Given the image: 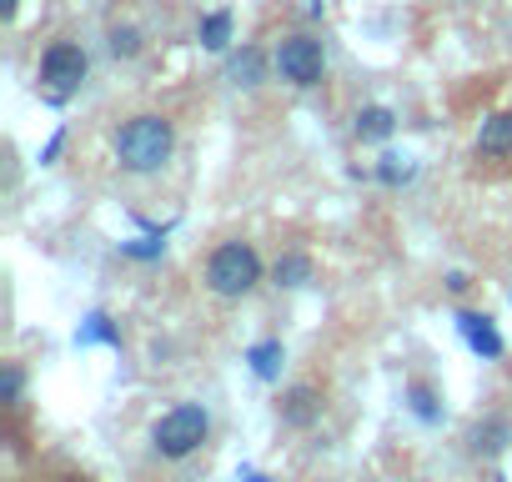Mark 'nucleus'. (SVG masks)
I'll return each mask as SVG.
<instances>
[{
  "label": "nucleus",
  "mask_w": 512,
  "mask_h": 482,
  "mask_svg": "<svg viewBox=\"0 0 512 482\" xmlns=\"http://www.w3.org/2000/svg\"><path fill=\"white\" fill-rule=\"evenodd\" d=\"M236 482H277V477H267V472H251V467H246V472H236Z\"/></svg>",
  "instance_id": "23"
},
{
  "label": "nucleus",
  "mask_w": 512,
  "mask_h": 482,
  "mask_svg": "<svg viewBox=\"0 0 512 482\" xmlns=\"http://www.w3.org/2000/svg\"><path fill=\"white\" fill-rule=\"evenodd\" d=\"M106 51H111L116 61H136V56L146 51V41H141L136 26H111V31H106Z\"/></svg>",
  "instance_id": "19"
},
{
  "label": "nucleus",
  "mask_w": 512,
  "mask_h": 482,
  "mask_svg": "<svg viewBox=\"0 0 512 482\" xmlns=\"http://www.w3.org/2000/svg\"><path fill=\"white\" fill-rule=\"evenodd\" d=\"M442 287H447V292H452V297H462V292H467V287H472V277H467V272H462V267H452V272H447V277H442Z\"/></svg>",
  "instance_id": "21"
},
{
  "label": "nucleus",
  "mask_w": 512,
  "mask_h": 482,
  "mask_svg": "<svg viewBox=\"0 0 512 482\" xmlns=\"http://www.w3.org/2000/svg\"><path fill=\"white\" fill-rule=\"evenodd\" d=\"M312 272H317V267H312V257H307V252H282V257H277V267H272V282H277V287H287V292H297V287H307V282H312Z\"/></svg>",
  "instance_id": "16"
},
{
  "label": "nucleus",
  "mask_w": 512,
  "mask_h": 482,
  "mask_svg": "<svg viewBox=\"0 0 512 482\" xmlns=\"http://www.w3.org/2000/svg\"><path fill=\"white\" fill-rule=\"evenodd\" d=\"M206 437H211V417H206L201 402H176V407L161 412L156 427H151V447H156L166 462H181V457L201 452Z\"/></svg>",
  "instance_id": "3"
},
{
  "label": "nucleus",
  "mask_w": 512,
  "mask_h": 482,
  "mask_svg": "<svg viewBox=\"0 0 512 482\" xmlns=\"http://www.w3.org/2000/svg\"><path fill=\"white\" fill-rule=\"evenodd\" d=\"M226 81L231 86H262L267 81V56L256 46H241V51H226Z\"/></svg>",
  "instance_id": "10"
},
{
  "label": "nucleus",
  "mask_w": 512,
  "mask_h": 482,
  "mask_svg": "<svg viewBox=\"0 0 512 482\" xmlns=\"http://www.w3.org/2000/svg\"><path fill=\"white\" fill-rule=\"evenodd\" d=\"M277 417H282L287 427H312V422L322 417V392H317L312 382L287 387V392L277 397Z\"/></svg>",
  "instance_id": "7"
},
{
  "label": "nucleus",
  "mask_w": 512,
  "mask_h": 482,
  "mask_svg": "<svg viewBox=\"0 0 512 482\" xmlns=\"http://www.w3.org/2000/svg\"><path fill=\"white\" fill-rule=\"evenodd\" d=\"M397 131V111L392 106H362L357 121H352V136L357 141H387Z\"/></svg>",
  "instance_id": "14"
},
{
  "label": "nucleus",
  "mask_w": 512,
  "mask_h": 482,
  "mask_svg": "<svg viewBox=\"0 0 512 482\" xmlns=\"http://www.w3.org/2000/svg\"><path fill=\"white\" fill-rule=\"evenodd\" d=\"M121 257H131V262H161L166 257V231H146V236L121 241Z\"/></svg>",
  "instance_id": "18"
},
{
  "label": "nucleus",
  "mask_w": 512,
  "mask_h": 482,
  "mask_svg": "<svg viewBox=\"0 0 512 482\" xmlns=\"http://www.w3.org/2000/svg\"><path fill=\"white\" fill-rule=\"evenodd\" d=\"M457 337L482 362H502L507 357V342H502V332H497V322L487 312H457Z\"/></svg>",
  "instance_id": "6"
},
{
  "label": "nucleus",
  "mask_w": 512,
  "mask_h": 482,
  "mask_svg": "<svg viewBox=\"0 0 512 482\" xmlns=\"http://www.w3.org/2000/svg\"><path fill=\"white\" fill-rule=\"evenodd\" d=\"M76 347H121V327L106 312H86V322L76 327Z\"/></svg>",
  "instance_id": "17"
},
{
  "label": "nucleus",
  "mask_w": 512,
  "mask_h": 482,
  "mask_svg": "<svg viewBox=\"0 0 512 482\" xmlns=\"http://www.w3.org/2000/svg\"><path fill=\"white\" fill-rule=\"evenodd\" d=\"M272 66H277V76H282L287 86H297V91H312V86H322V81H327V51H322V41H317V36H307V31L282 36V41H277Z\"/></svg>",
  "instance_id": "5"
},
{
  "label": "nucleus",
  "mask_w": 512,
  "mask_h": 482,
  "mask_svg": "<svg viewBox=\"0 0 512 482\" xmlns=\"http://www.w3.org/2000/svg\"><path fill=\"white\" fill-rule=\"evenodd\" d=\"M91 76V56L76 46V41H51L46 56H41V86H46V101L51 106H66Z\"/></svg>",
  "instance_id": "4"
},
{
  "label": "nucleus",
  "mask_w": 512,
  "mask_h": 482,
  "mask_svg": "<svg viewBox=\"0 0 512 482\" xmlns=\"http://www.w3.org/2000/svg\"><path fill=\"white\" fill-rule=\"evenodd\" d=\"M21 392H26V372H21V362H6V367H0V402L16 407Z\"/></svg>",
  "instance_id": "20"
},
{
  "label": "nucleus",
  "mask_w": 512,
  "mask_h": 482,
  "mask_svg": "<svg viewBox=\"0 0 512 482\" xmlns=\"http://www.w3.org/2000/svg\"><path fill=\"white\" fill-rule=\"evenodd\" d=\"M477 156H512V111H492L477 126Z\"/></svg>",
  "instance_id": "13"
},
{
  "label": "nucleus",
  "mask_w": 512,
  "mask_h": 482,
  "mask_svg": "<svg viewBox=\"0 0 512 482\" xmlns=\"http://www.w3.org/2000/svg\"><path fill=\"white\" fill-rule=\"evenodd\" d=\"M111 151H116V166H121V171H131V176H156V171L171 161V151H176V126H171L166 116H156V111L131 116V121L111 136Z\"/></svg>",
  "instance_id": "1"
},
{
  "label": "nucleus",
  "mask_w": 512,
  "mask_h": 482,
  "mask_svg": "<svg viewBox=\"0 0 512 482\" xmlns=\"http://www.w3.org/2000/svg\"><path fill=\"white\" fill-rule=\"evenodd\" d=\"M402 402H407V412L422 422V427H437L442 417H447V407H442V392L432 387V382H407V392H402Z\"/></svg>",
  "instance_id": "11"
},
{
  "label": "nucleus",
  "mask_w": 512,
  "mask_h": 482,
  "mask_svg": "<svg viewBox=\"0 0 512 482\" xmlns=\"http://www.w3.org/2000/svg\"><path fill=\"white\" fill-rule=\"evenodd\" d=\"M61 146H66V126H61V131H56V136H51V141L41 146V166H51V161L61 156Z\"/></svg>",
  "instance_id": "22"
},
{
  "label": "nucleus",
  "mask_w": 512,
  "mask_h": 482,
  "mask_svg": "<svg viewBox=\"0 0 512 482\" xmlns=\"http://www.w3.org/2000/svg\"><path fill=\"white\" fill-rule=\"evenodd\" d=\"M372 176H377L382 186H392V191H397V186H412V181H417V161H412V156H402V151H382V156H377V166H372Z\"/></svg>",
  "instance_id": "15"
},
{
  "label": "nucleus",
  "mask_w": 512,
  "mask_h": 482,
  "mask_svg": "<svg viewBox=\"0 0 512 482\" xmlns=\"http://www.w3.org/2000/svg\"><path fill=\"white\" fill-rule=\"evenodd\" d=\"M467 442H472V452L477 457H502L507 447H512V422L507 417H477L472 422V432H467Z\"/></svg>",
  "instance_id": "8"
},
{
  "label": "nucleus",
  "mask_w": 512,
  "mask_h": 482,
  "mask_svg": "<svg viewBox=\"0 0 512 482\" xmlns=\"http://www.w3.org/2000/svg\"><path fill=\"white\" fill-rule=\"evenodd\" d=\"M507 302H512V297H507Z\"/></svg>",
  "instance_id": "25"
},
{
  "label": "nucleus",
  "mask_w": 512,
  "mask_h": 482,
  "mask_svg": "<svg viewBox=\"0 0 512 482\" xmlns=\"http://www.w3.org/2000/svg\"><path fill=\"white\" fill-rule=\"evenodd\" d=\"M196 41H201V51L226 56V51H231V41H236V16H231V11H211V16H201Z\"/></svg>",
  "instance_id": "12"
},
{
  "label": "nucleus",
  "mask_w": 512,
  "mask_h": 482,
  "mask_svg": "<svg viewBox=\"0 0 512 482\" xmlns=\"http://www.w3.org/2000/svg\"><path fill=\"white\" fill-rule=\"evenodd\" d=\"M256 282H262V257H256L251 241H221V247L206 257V287L226 302L256 292Z\"/></svg>",
  "instance_id": "2"
},
{
  "label": "nucleus",
  "mask_w": 512,
  "mask_h": 482,
  "mask_svg": "<svg viewBox=\"0 0 512 482\" xmlns=\"http://www.w3.org/2000/svg\"><path fill=\"white\" fill-rule=\"evenodd\" d=\"M246 367H251V377H256V382H277V377H282V367H287V347H282V337H262V342H251V347H246Z\"/></svg>",
  "instance_id": "9"
},
{
  "label": "nucleus",
  "mask_w": 512,
  "mask_h": 482,
  "mask_svg": "<svg viewBox=\"0 0 512 482\" xmlns=\"http://www.w3.org/2000/svg\"><path fill=\"white\" fill-rule=\"evenodd\" d=\"M16 11H21V0H0V16L6 21H16Z\"/></svg>",
  "instance_id": "24"
}]
</instances>
